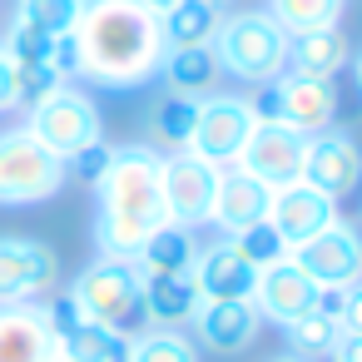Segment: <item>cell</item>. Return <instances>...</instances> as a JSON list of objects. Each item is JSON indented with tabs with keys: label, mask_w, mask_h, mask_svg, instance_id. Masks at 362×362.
Returning a JSON list of instances; mask_svg holds the SVG:
<instances>
[{
	"label": "cell",
	"mask_w": 362,
	"mask_h": 362,
	"mask_svg": "<svg viewBox=\"0 0 362 362\" xmlns=\"http://www.w3.org/2000/svg\"><path fill=\"white\" fill-rule=\"evenodd\" d=\"M263 11H268V16L278 21V30L293 40V35L337 25V21H342V0H268Z\"/></svg>",
	"instance_id": "27"
},
{
	"label": "cell",
	"mask_w": 362,
	"mask_h": 362,
	"mask_svg": "<svg viewBox=\"0 0 362 362\" xmlns=\"http://www.w3.org/2000/svg\"><path fill=\"white\" fill-rule=\"evenodd\" d=\"M159 75H164V80H169V90H179V95H199V90H209V85H214L218 60H214V50H209V45H199V50H164Z\"/></svg>",
	"instance_id": "28"
},
{
	"label": "cell",
	"mask_w": 362,
	"mask_h": 362,
	"mask_svg": "<svg viewBox=\"0 0 362 362\" xmlns=\"http://www.w3.org/2000/svg\"><path fill=\"white\" fill-rule=\"evenodd\" d=\"M258 90H263V105H253L258 119H283L298 134H317V129L337 124V85L332 80H308V75L283 70L278 80H268Z\"/></svg>",
	"instance_id": "7"
},
{
	"label": "cell",
	"mask_w": 362,
	"mask_h": 362,
	"mask_svg": "<svg viewBox=\"0 0 362 362\" xmlns=\"http://www.w3.org/2000/svg\"><path fill=\"white\" fill-rule=\"evenodd\" d=\"M194 253H199V238H194V228H184V223H159L144 243H139V253L129 258L134 268H139V278H174V273H189L194 268Z\"/></svg>",
	"instance_id": "20"
},
{
	"label": "cell",
	"mask_w": 362,
	"mask_h": 362,
	"mask_svg": "<svg viewBox=\"0 0 362 362\" xmlns=\"http://www.w3.org/2000/svg\"><path fill=\"white\" fill-rule=\"evenodd\" d=\"M65 80L50 65H11V105L16 110H35L40 100H50Z\"/></svg>",
	"instance_id": "32"
},
{
	"label": "cell",
	"mask_w": 362,
	"mask_h": 362,
	"mask_svg": "<svg viewBox=\"0 0 362 362\" xmlns=\"http://www.w3.org/2000/svg\"><path fill=\"white\" fill-rule=\"evenodd\" d=\"M248 303L258 308L263 322L288 327V322H298V317L317 303V283H313V278L293 263V253H288L283 263L258 268V283H253V298H248Z\"/></svg>",
	"instance_id": "15"
},
{
	"label": "cell",
	"mask_w": 362,
	"mask_h": 362,
	"mask_svg": "<svg viewBox=\"0 0 362 362\" xmlns=\"http://www.w3.org/2000/svg\"><path fill=\"white\" fill-rule=\"evenodd\" d=\"M218 11L204 6V0H179L174 11L159 16V35H164V50H199V45H214L218 35Z\"/></svg>",
	"instance_id": "25"
},
{
	"label": "cell",
	"mask_w": 362,
	"mask_h": 362,
	"mask_svg": "<svg viewBox=\"0 0 362 362\" xmlns=\"http://www.w3.org/2000/svg\"><path fill=\"white\" fill-rule=\"evenodd\" d=\"M70 303L100 327L134 332L144 322V278L129 258H95L90 268L75 273Z\"/></svg>",
	"instance_id": "4"
},
{
	"label": "cell",
	"mask_w": 362,
	"mask_h": 362,
	"mask_svg": "<svg viewBox=\"0 0 362 362\" xmlns=\"http://www.w3.org/2000/svg\"><path fill=\"white\" fill-rule=\"evenodd\" d=\"M337 313H342V288H317V303H313L298 322L283 327L288 352H298V357H322V352L337 342V332H342Z\"/></svg>",
	"instance_id": "23"
},
{
	"label": "cell",
	"mask_w": 362,
	"mask_h": 362,
	"mask_svg": "<svg viewBox=\"0 0 362 362\" xmlns=\"http://www.w3.org/2000/svg\"><path fill=\"white\" fill-rule=\"evenodd\" d=\"M25 129L60 159H75L80 149L100 144L105 139V119H100V105L90 100V90L80 85H60L50 100H40L35 110H25Z\"/></svg>",
	"instance_id": "6"
},
{
	"label": "cell",
	"mask_w": 362,
	"mask_h": 362,
	"mask_svg": "<svg viewBox=\"0 0 362 362\" xmlns=\"http://www.w3.org/2000/svg\"><path fill=\"white\" fill-rule=\"evenodd\" d=\"M189 273H194L204 303H238V298H253V283H258V268H253L228 238H214L209 248H199Z\"/></svg>",
	"instance_id": "16"
},
{
	"label": "cell",
	"mask_w": 362,
	"mask_h": 362,
	"mask_svg": "<svg viewBox=\"0 0 362 362\" xmlns=\"http://www.w3.org/2000/svg\"><path fill=\"white\" fill-rule=\"evenodd\" d=\"M194 119H199V95L164 90V95L149 105V124H144L149 149H154V154H174V149H184L189 134H194Z\"/></svg>",
	"instance_id": "24"
},
{
	"label": "cell",
	"mask_w": 362,
	"mask_h": 362,
	"mask_svg": "<svg viewBox=\"0 0 362 362\" xmlns=\"http://www.w3.org/2000/svg\"><path fill=\"white\" fill-rule=\"evenodd\" d=\"M159 223H169V204L159 189V154L149 144L115 149L105 179L95 184V253L134 258Z\"/></svg>",
	"instance_id": "2"
},
{
	"label": "cell",
	"mask_w": 362,
	"mask_h": 362,
	"mask_svg": "<svg viewBox=\"0 0 362 362\" xmlns=\"http://www.w3.org/2000/svg\"><path fill=\"white\" fill-rule=\"evenodd\" d=\"M293 263L317 283V288H352L362 278V233L352 223H327L308 243L293 248Z\"/></svg>",
	"instance_id": "13"
},
{
	"label": "cell",
	"mask_w": 362,
	"mask_h": 362,
	"mask_svg": "<svg viewBox=\"0 0 362 362\" xmlns=\"http://www.w3.org/2000/svg\"><path fill=\"white\" fill-rule=\"evenodd\" d=\"M129 362H199V342L184 327H149L129 342Z\"/></svg>",
	"instance_id": "29"
},
{
	"label": "cell",
	"mask_w": 362,
	"mask_h": 362,
	"mask_svg": "<svg viewBox=\"0 0 362 362\" xmlns=\"http://www.w3.org/2000/svg\"><path fill=\"white\" fill-rule=\"evenodd\" d=\"M60 337L45 327L40 303H0V362H55Z\"/></svg>",
	"instance_id": "19"
},
{
	"label": "cell",
	"mask_w": 362,
	"mask_h": 362,
	"mask_svg": "<svg viewBox=\"0 0 362 362\" xmlns=\"http://www.w3.org/2000/svg\"><path fill=\"white\" fill-rule=\"evenodd\" d=\"M209 50H214L218 70L243 85H268L288 70V35L278 30V21L268 11H228L218 21V35Z\"/></svg>",
	"instance_id": "3"
},
{
	"label": "cell",
	"mask_w": 362,
	"mask_h": 362,
	"mask_svg": "<svg viewBox=\"0 0 362 362\" xmlns=\"http://www.w3.org/2000/svg\"><path fill=\"white\" fill-rule=\"evenodd\" d=\"M253 124H258V110L243 95H209V100H199V119H194V134L184 149L209 159L214 169H228L238 159V149L248 144Z\"/></svg>",
	"instance_id": "8"
},
{
	"label": "cell",
	"mask_w": 362,
	"mask_h": 362,
	"mask_svg": "<svg viewBox=\"0 0 362 362\" xmlns=\"http://www.w3.org/2000/svg\"><path fill=\"white\" fill-rule=\"evenodd\" d=\"M70 184L65 159L50 154L25 124L0 129V209H30Z\"/></svg>",
	"instance_id": "5"
},
{
	"label": "cell",
	"mask_w": 362,
	"mask_h": 362,
	"mask_svg": "<svg viewBox=\"0 0 362 362\" xmlns=\"http://www.w3.org/2000/svg\"><path fill=\"white\" fill-rule=\"evenodd\" d=\"M110 159H115V144H90V149H80L75 159H65V174L70 179H80V184H100L105 179V169H110Z\"/></svg>",
	"instance_id": "34"
},
{
	"label": "cell",
	"mask_w": 362,
	"mask_h": 362,
	"mask_svg": "<svg viewBox=\"0 0 362 362\" xmlns=\"http://www.w3.org/2000/svg\"><path fill=\"white\" fill-rule=\"evenodd\" d=\"M204 6H214L218 16H228V11H238V0H204Z\"/></svg>",
	"instance_id": "40"
},
{
	"label": "cell",
	"mask_w": 362,
	"mask_h": 362,
	"mask_svg": "<svg viewBox=\"0 0 362 362\" xmlns=\"http://www.w3.org/2000/svg\"><path fill=\"white\" fill-rule=\"evenodd\" d=\"M332 362H362V337L357 332H337V342L327 347Z\"/></svg>",
	"instance_id": "37"
},
{
	"label": "cell",
	"mask_w": 362,
	"mask_h": 362,
	"mask_svg": "<svg viewBox=\"0 0 362 362\" xmlns=\"http://www.w3.org/2000/svg\"><path fill=\"white\" fill-rule=\"evenodd\" d=\"M303 154H308V134L288 129L283 119H258L233 164H238L243 174L263 179L268 189H278V184H293V179L303 174Z\"/></svg>",
	"instance_id": "12"
},
{
	"label": "cell",
	"mask_w": 362,
	"mask_h": 362,
	"mask_svg": "<svg viewBox=\"0 0 362 362\" xmlns=\"http://www.w3.org/2000/svg\"><path fill=\"white\" fill-rule=\"evenodd\" d=\"M159 189H164V204H169V218L194 228V223H209V209H214V189H218V169L189 149H174V154H159Z\"/></svg>",
	"instance_id": "11"
},
{
	"label": "cell",
	"mask_w": 362,
	"mask_h": 362,
	"mask_svg": "<svg viewBox=\"0 0 362 362\" xmlns=\"http://www.w3.org/2000/svg\"><path fill=\"white\" fill-rule=\"evenodd\" d=\"M134 6H144L149 16H164V11H174V6H179V0H134Z\"/></svg>",
	"instance_id": "39"
},
{
	"label": "cell",
	"mask_w": 362,
	"mask_h": 362,
	"mask_svg": "<svg viewBox=\"0 0 362 362\" xmlns=\"http://www.w3.org/2000/svg\"><path fill=\"white\" fill-rule=\"evenodd\" d=\"M263 218L283 233L288 248H298V243H308L313 233H322L327 223H337V204H332L327 194H317L313 184L293 179V184H278V189H273Z\"/></svg>",
	"instance_id": "14"
},
{
	"label": "cell",
	"mask_w": 362,
	"mask_h": 362,
	"mask_svg": "<svg viewBox=\"0 0 362 362\" xmlns=\"http://www.w3.org/2000/svg\"><path fill=\"white\" fill-rule=\"evenodd\" d=\"M60 352L70 362H129V332H115V327H100V322L80 317L60 337Z\"/></svg>",
	"instance_id": "26"
},
{
	"label": "cell",
	"mask_w": 362,
	"mask_h": 362,
	"mask_svg": "<svg viewBox=\"0 0 362 362\" xmlns=\"http://www.w3.org/2000/svg\"><path fill=\"white\" fill-rule=\"evenodd\" d=\"M298 179L313 184L317 194H327L332 204L357 194V184H362V149H357L352 129L327 124V129L308 134V154H303V174Z\"/></svg>",
	"instance_id": "9"
},
{
	"label": "cell",
	"mask_w": 362,
	"mask_h": 362,
	"mask_svg": "<svg viewBox=\"0 0 362 362\" xmlns=\"http://www.w3.org/2000/svg\"><path fill=\"white\" fill-rule=\"evenodd\" d=\"M347 65H352V75H357V90H362V55H352Z\"/></svg>",
	"instance_id": "42"
},
{
	"label": "cell",
	"mask_w": 362,
	"mask_h": 362,
	"mask_svg": "<svg viewBox=\"0 0 362 362\" xmlns=\"http://www.w3.org/2000/svg\"><path fill=\"white\" fill-rule=\"evenodd\" d=\"M16 105H11V60L0 55V115H11Z\"/></svg>",
	"instance_id": "38"
},
{
	"label": "cell",
	"mask_w": 362,
	"mask_h": 362,
	"mask_svg": "<svg viewBox=\"0 0 362 362\" xmlns=\"http://www.w3.org/2000/svg\"><path fill=\"white\" fill-rule=\"evenodd\" d=\"M268 199H273V189H268L263 179L243 174L238 164H228V169H218V189H214L209 223H214L223 238H233L238 228H248V223H258V218L268 214Z\"/></svg>",
	"instance_id": "18"
},
{
	"label": "cell",
	"mask_w": 362,
	"mask_h": 362,
	"mask_svg": "<svg viewBox=\"0 0 362 362\" xmlns=\"http://www.w3.org/2000/svg\"><path fill=\"white\" fill-rule=\"evenodd\" d=\"M352 60V45L342 35V25L327 30H308L288 40V75H308V80H337V70Z\"/></svg>",
	"instance_id": "22"
},
{
	"label": "cell",
	"mask_w": 362,
	"mask_h": 362,
	"mask_svg": "<svg viewBox=\"0 0 362 362\" xmlns=\"http://www.w3.org/2000/svg\"><path fill=\"white\" fill-rule=\"evenodd\" d=\"M204 308V293L194 283V273H174V278H144V322L149 327H189Z\"/></svg>",
	"instance_id": "21"
},
{
	"label": "cell",
	"mask_w": 362,
	"mask_h": 362,
	"mask_svg": "<svg viewBox=\"0 0 362 362\" xmlns=\"http://www.w3.org/2000/svg\"><path fill=\"white\" fill-rule=\"evenodd\" d=\"M55 362H70V357H65V352H60V357H55Z\"/></svg>",
	"instance_id": "43"
},
{
	"label": "cell",
	"mask_w": 362,
	"mask_h": 362,
	"mask_svg": "<svg viewBox=\"0 0 362 362\" xmlns=\"http://www.w3.org/2000/svg\"><path fill=\"white\" fill-rule=\"evenodd\" d=\"M55 278H60V258L50 243L25 233L0 238V303H40L55 293Z\"/></svg>",
	"instance_id": "10"
},
{
	"label": "cell",
	"mask_w": 362,
	"mask_h": 362,
	"mask_svg": "<svg viewBox=\"0 0 362 362\" xmlns=\"http://www.w3.org/2000/svg\"><path fill=\"white\" fill-rule=\"evenodd\" d=\"M189 327L199 332L194 342L209 347L214 357H238V352H248V347L258 342L263 317H258V308H253L248 298H238V303H204Z\"/></svg>",
	"instance_id": "17"
},
{
	"label": "cell",
	"mask_w": 362,
	"mask_h": 362,
	"mask_svg": "<svg viewBox=\"0 0 362 362\" xmlns=\"http://www.w3.org/2000/svg\"><path fill=\"white\" fill-rule=\"evenodd\" d=\"M268 362H313V357H298V352H278V357H268Z\"/></svg>",
	"instance_id": "41"
},
{
	"label": "cell",
	"mask_w": 362,
	"mask_h": 362,
	"mask_svg": "<svg viewBox=\"0 0 362 362\" xmlns=\"http://www.w3.org/2000/svg\"><path fill=\"white\" fill-rule=\"evenodd\" d=\"M228 243H233V248H238V253H243V258H248L253 268H273V263H283V258L293 253V248L283 243V233H278V228H273L268 218H258V223L238 228V233H233Z\"/></svg>",
	"instance_id": "31"
},
{
	"label": "cell",
	"mask_w": 362,
	"mask_h": 362,
	"mask_svg": "<svg viewBox=\"0 0 362 362\" xmlns=\"http://www.w3.org/2000/svg\"><path fill=\"white\" fill-rule=\"evenodd\" d=\"M50 50H55V35L35 30V25H11V35L0 40V55L11 65H50Z\"/></svg>",
	"instance_id": "33"
},
{
	"label": "cell",
	"mask_w": 362,
	"mask_h": 362,
	"mask_svg": "<svg viewBox=\"0 0 362 362\" xmlns=\"http://www.w3.org/2000/svg\"><path fill=\"white\" fill-rule=\"evenodd\" d=\"M75 40L85 60V80L100 90H139L159 80L164 65L159 16H149L134 0H85Z\"/></svg>",
	"instance_id": "1"
},
{
	"label": "cell",
	"mask_w": 362,
	"mask_h": 362,
	"mask_svg": "<svg viewBox=\"0 0 362 362\" xmlns=\"http://www.w3.org/2000/svg\"><path fill=\"white\" fill-rule=\"evenodd\" d=\"M337 322H342V332H357V337H362V278H357L352 288H342V313H337Z\"/></svg>",
	"instance_id": "36"
},
{
	"label": "cell",
	"mask_w": 362,
	"mask_h": 362,
	"mask_svg": "<svg viewBox=\"0 0 362 362\" xmlns=\"http://www.w3.org/2000/svg\"><path fill=\"white\" fill-rule=\"evenodd\" d=\"M80 11H85V0H21L16 21L21 25H35L45 35H70L80 25Z\"/></svg>",
	"instance_id": "30"
},
{
	"label": "cell",
	"mask_w": 362,
	"mask_h": 362,
	"mask_svg": "<svg viewBox=\"0 0 362 362\" xmlns=\"http://www.w3.org/2000/svg\"><path fill=\"white\" fill-rule=\"evenodd\" d=\"M50 70H55L65 85H80V80H85V60H80V40H75V30H70V35H55Z\"/></svg>",
	"instance_id": "35"
}]
</instances>
